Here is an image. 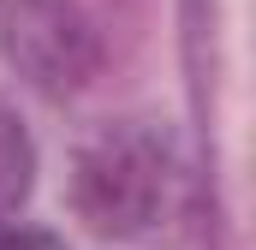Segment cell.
Wrapping results in <instances>:
<instances>
[{
    "label": "cell",
    "instance_id": "cell-1",
    "mask_svg": "<svg viewBox=\"0 0 256 250\" xmlns=\"http://www.w3.org/2000/svg\"><path fill=\"white\" fill-rule=\"evenodd\" d=\"M72 196H78V214L96 232H114V238L149 232V220L167 202V143L143 125L102 131L78 155Z\"/></svg>",
    "mask_w": 256,
    "mask_h": 250
},
{
    "label": "cell",
    "instance_id": "cell-2",
    "mask_svg": "<svg viewBox=\"0 0 256 250\" xmlns=\"http://www.w3.org/2000/svg\"><path fill=\"white\" fill-rule=\"evenodd\" d=\"M6 54L36 90H54V96L78 90L102 60L90 18L66 0H24L12 12V30H6Z\"/></svg>",
    "mask_w": 256,
    "mask_h": 250
},
{
    "label": "cell",
    "instance_id": "cell-3",
    "mask_svg": "<svg viewBox=\"0 0 256 250\" xmlns=\"http://www.w3.org/2000/svg\"><path fill=\"white\" fill-rule=\"evenodd\" d=\"M36 179V149H30V131L18 125V114L0 102V214H12Z\"/></svg>",
    "mask_w": 256,
    "mask_h": 250
},
{
    "label": "cell",
    "instance_id": "cell-4",
    "mask_svg": "<svg viewBox=\"0 0 256 250\" xmlns=\"http://www.w3.org/2000/svg\"><path fill=\"white\" fill-rule=\"evenodd\" d=\"M0 250H66L54 232H0Z\"/></svg>",
    "mask_w": 256,
    "mask_h": 250
}]
</instances>
